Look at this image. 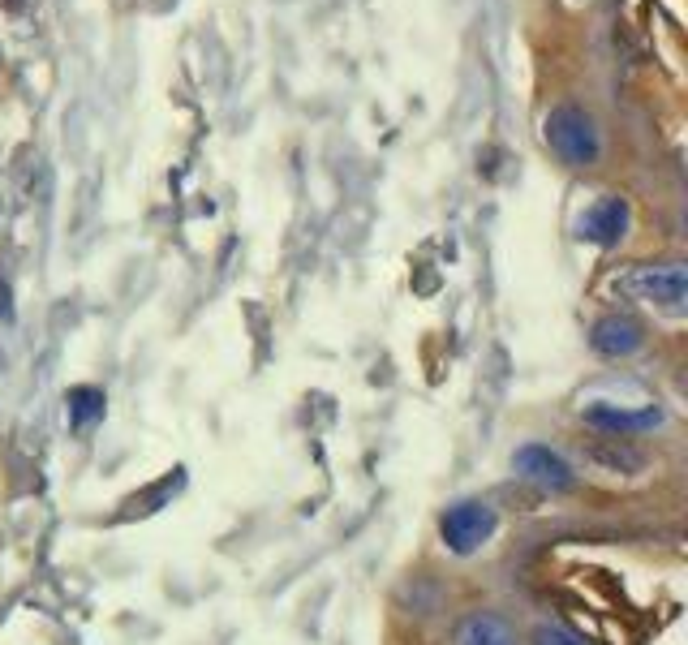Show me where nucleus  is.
<instances>
[{
	"label": "nucleus",
	"instance_id": "9d476101",
	"mask_svg": "<svg viewBox=\"0 0 688 645\" xmlns=\"http://www.w3.org/2000/svg\"><path fill=\"white\" fill-rule=\"evenodd\" d=\"M534 645H585L577 633H568L564 624H538L534 628Z\"/></svg>",
	"mask_w": 688,
	"mask_h": 645
},
{
	"label": "nucleus",
	"instance_id": "7ed1b4c3",
	"mask_svg": "<svg viewBox=\"0 0 688 645\" xmlns=\"http://www.w3.org/2000/svg\"><path fill=\"white\" fill-rule=\"evenodd\" d=\"M439 534H443V542H448V551L473 555L486 538L495 534V508L482 504V499H461V504H452L448 512H443Z\"/></svg>",
	"mask_w": 688,
	"mask_h": 645
},
{
	"label": "nucleus",
	"instance_id": "f03ea898",
	"mask_svg": "<svg viewBox=\"0 0 688 645\" xmlns=\"http://www.w3.org/2000/svg\"><path fill=\"white\" fill-rule=\"evenodd\" d=\"M624 289L633 293L645 306H658L663 314H680L688 310V271L684 263H645L633 267L624 276Z\"/></svg>",
	"mask_w": 688,
	"mask_h": 645
},
{
	"label": "nucleus",
	"instance_id": "6e6552de",
	"mask_svg": "<svg viewBox=\"0 0 688 645\" xmlns=\"http://www.w3.org/2000/svg\"><path fill=\"white\" fill-rule=\"evenodd\" d=\"M461 645H516V637L499 615H469L461 624Z\"/></svg>",
	"mask_w": 688,
	"mask_h": 645
},
{
	"label": "nucleus",
	"instance_id": "0eeeda50",
	"mask_svg": "<svg viewBox=\"0 0 688 645\" xmlns=\"http://www.w3.org/2000/svg\"><path fill=\"white\" fill-rule=\"evenodd\" d=\"M658 413L654 405L650 409H615V405H590L585 409V422L590 426H598V430H607V435H628V430H650V426H658Z\"/></svg>",
	"mask_w": 688,
	"mask_h": 645
},
{
	"label": "nucleus",
	"instance_id": "f257e3e1",
	"mask_svg": "<svg viewBox=\"0 0 688 645\" xmlns=\"http://www.w3.org/2000/svg\"><path fill=\"white\" fill-rule=\"evenodd\" d=\"M547 142L568 168H590L602 155L598 125H594L590 112L577 108V104H564L547 117Z\"/></svg>",
	"mask_w": 688,
	"mask_h": 645
},
{
	"label": "nucleus",
	"instance_id": "1a4fd4ad",
	"mask_svg": "<svg viewBox=\"0 0 688 645\" xmlns=\"http://www.w3.org/2000/svg\"><path fill=\"white\" fill-rule=\"evenodd\" d=\"M65 405H69V422L78 430L104 418V392H99V387H74V392L65 396Z\"/></svg>",
	"mask_w": 688,
	"mask_h": 645
},
{
	"label": "nucleus",
	"instance_id": "423d86ee",
	"mask_svg": "<svg viewBox=\"0 0 688 645\" xmlns=\"http://www.w3.org/2000/svg\"><path fill=\"white\" fill-rule=\"evenodd\" d=\"M590 344H594V353H602V357H628V353H637L645 344V332H641V323L624 319V314H607V319L594 323Z\"/></svg>",
	"mask_w": 688,
	"mask_h": 645
},
{
	"label": "nucleus",
	"instance_id": "20e7f679",
	"mask_svg": "<svg viewBox=\"0 0 688 645\" xmlns=\"http://www.w3.org/2000/svg\"><path fill=\"white\" fill-rule=\"evenodd\" d=\"M512 465L521 469V478L547 486V491H568V486H572L568 461H564V456H555L551 448H542V443H525V448L512 456Z\"/></svg>",
	"mask_w": 688,
	"mask_h": 645
},
{
	"label": "nucleus",
	"instance_id": "39448f33",
	"mask_svg": "<svg viewBox=\"0 0 688 645\" xmlns=\"http://www.w3.org/2000/svg\"><path fill=\"white\" fill-rule=\"evenodd\" d=\"M628 228V203L624 198H598L577 220V237L581 241H594V246H615Z\"/></svg>",
	"mask_w": 688,
	"mask_h": 645
}]
</instances>
